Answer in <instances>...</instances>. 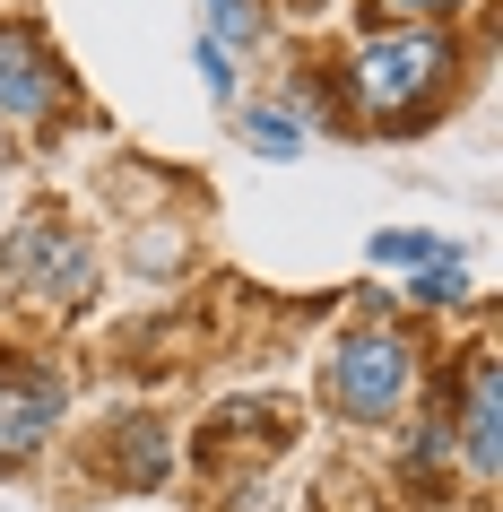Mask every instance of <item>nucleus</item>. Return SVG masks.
I'll return each instance as SVG.
<instances>
[{"instance_id": "obj_1", "label": "nucleus", "mask_w": 503, "mask_h": 512, "mask_svg": "<svg viewBox=\"0 0 503 512\" xmlns=\"http://www.w3.org/2000/svg\"><path fill=\"white\" fill-rule=\"evenodd\" d=\"M451 87H460V44H451V27H391V35H365L339 61L347 122H373V131H425L451 105Z\"/></svg>"}, {"instance_id": "obj_2", "label": "nucleus", "mask_w": 503, "mask_h": 512, "mask_svg": "<svg viewBox=\"0 0 503 512\" xmlns=\"http://www.w3.org/2000/svg\"><path fill=\"white\" fill-rule=\"evenodd\" d=\"M321 391H330V408H339L347 426L399 417L408 391H417V339H408V330H347L339 348H330Z\"/></svg>"}, {"instance_id": "obj_3", "label": "nucleus", "mask_w": 503, "mask_h": 512, "mask_svg": "<svg viewBox=\"0 0 503 512\" xmlns=\"http://www.w3.org/2000/svg\"><path fill=\"white\" fill-rule=\"evenodd\" d=\"M0 278L35 304H87L96 296V243L79 226H61V217H27L0 243Z\"/></svg>"}, {"instance_id": "obj_4", "label": "nucleus", "mask_w": 503, "mask_h": 512, "mask_svg": "<svg viewBox=\"0 0 503 512\" xmlns=\"http://www.w3.org/2000/svg\"><path fill=\"white\" fill-rule=\"evenodd\" d=\"M79 87L44 53V35L18 27V18H0V122H18V131H44L61 105H70Z\"/></svg>"}, {"instance_id": "obj_5", "label": "nucleus", "mask_w": 503, "mask_h": 512, "mask_svg": "<svg viewBox=\"0 0 503 512\" xmlns=\"http://www.w3.org/2000/svg\"><path fill=\"white\" fill-rule=\"evenodd\" d=\"M443 426H451V452L469 460V478L495 486L503 478V365H495V348H469V365H460V417L443 408Z\"/></svg>"}, {"instance_id": "obj_6", "label": "nucleus", "mask_w": 503, "mask_h": 512, "mask_svg": "<svg viewBox=\"0 0 503 512\" xmlns=\"http://www.w3.org/2000/svg\"><path fill=\"white\" fill-rule=\"evenodd\" d=\"M61 408H70V382L53 365H9L0 374V469H18V460L44 452V434L61 426Z\"/></svg>"}, {"instance_id": "obj_7", "label": "nucleus", "mask_w": 503, "mask_h": 512, "mask_svg": "<svg viewBox=\"0 0 503 512\" xmlns=\"http://www.w3.org/2000/svg\"><path fill=\"white\" fill-rule=\"evenodd\" d=\"M165 469H174V434H165L157 417H122V426L105 434V452H96V478L122 486V495H157Z\"/></svg>"}, {"instance_id": "obj_8", "label": "nucleus", "mask_w": 503, "mask_h": 512, "mask_svg": "<svg viewBox=\"0 0 503 512\" xmlns=\"http://www.w3.org/2000/svg\"><path fill=\"white\" fill-rule=\"evenodd\" d=\"M451 426H443V408H434V417H417V426H408V443H399V478L417 486V495H434V478H451Z\"/></svg>"}, {"instance_id": "obj_9", "label": "nucleus", "mask_w": 503, "mask_h": 512, "mask_svg": "<svg viewBox=\"0 0 503 512\" xmlns=\"http://www.w3.org/2000/svg\"><path fill=\"white\" fill-rule=\"evenodd\" d=\"M235 131L252 139V157H269V165L304 157V139H313V131H304V122H295L287 105H243V113H235Z\"/></svg>"}, {"instance_id": "obj_10", "label": "nucleus", "mask_w": 503, "mask_h": 512, "mask_svg": "<svg viewBox=\"0 0 503 512\" xmlns=\"http://www.w3.org/2000/svg\"><path fill=\"white\" fill-rule=\"evenodd\" d=\"M408 296H417L425 313H443V304H469V261H460V252H434V261L408 278Z\"/></svg>"}, {"instance_id": "obj_11", "label": "nucleus", "mask_w": 503, "mask_h": 512, "mask_svg": "<svg viewBox=\"0 0 503 512\" xmlns=\"http://www.w3.org/2000/svg\"><path fill=\"white\" fill-rule=\"evenodd\" d=\"M443 252V235H425V226H391V235H373V270H425Z\"/></svg>"}, {"instance_id": "obj_12", "label": "nucleus", "mask_w": 503, "mask_h": 512, "mask_svg": "<svg viewBox=\"0 0 503 512\" xmlns=\"http://www.w3.org/2000/svg\"><path fill=\"white\" fill-rule=\"evenodd\" d=\"M261 27H269L261 0H209V44H235L243 53V44H261Z\"/></svg>"}, {"instance_id": "obj_13", "label": "nucleus", "mask_w": 503, "mask_h": 512, "mask_svg": "<svg viewBox=\"0 0 503 512\" xmlns=\"http://www.w3.org/2000/svg\"><path fill=\"white\" fill-rule=\"evenodd\" d=\"M373 18H382V27H434V18H460V9H477V0H365Z\"/></svg>"}, {"instance_id": "obj_14", "label": "nucleus", "mask_w": 503, "mask_h": 512, "mask_svg": "<svg viewBox=\"0 0 503 512\" xmlns=\"http://www.w3.org/2000/svg\"><path fill=\"white\" fill-rule=\"evenodd\" d=\"M200 79H209V96H217V105L235 96V61H226V44H200Z\"/></svg>"}, {"instance_id": "obj_15", "label": "nucleus", "mask_w": 503, "mask_h": 512, "mask_svg": "<svg viewBox=\"0 0 503 512\" xmlns=\"http://www.w3.org/2000/svg\"><path fill=\"white\" fill-rule=\"evenodd\" d=\"M174 252H183V235H157V226H148V235H139V270H165Z\"/></svg>"}, {"instance_id": "obj_16", "label": "nucleus", "mask_w": 503, "mask_h": 512, "mask_svg": "<svg viewBox=\"0 0 503 512\" xmlns=\"http://www.w3.org/2000/svg\"><path fill=\"white\" fill-rule=\"evenodd\" d=\"M287 9H304V18H313V9H330V0H287Z\"/></svg>"}]
</instances>
